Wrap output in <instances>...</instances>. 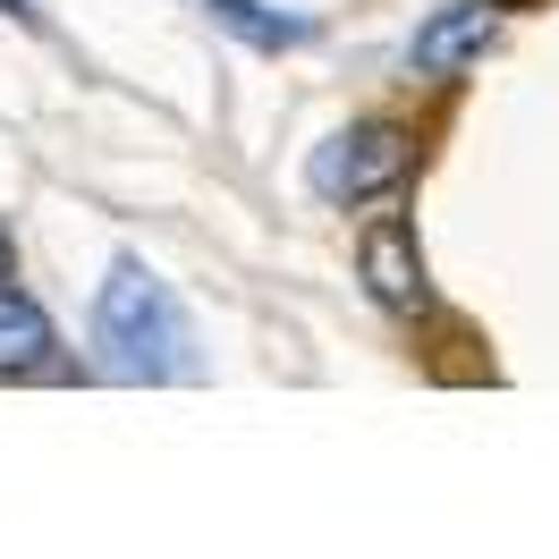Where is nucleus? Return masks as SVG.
I'll return each mask as SVG.
<instances>
[{
	"instance_id": "20e7f679",
	"label": "nucleus",
	"mask_w": 559,
	"mask_h": 559,
	"mask_svg": "<svg viewBox=\"0 0 559 559\" xmlns=\"http://www.w3.org/2000/svg\"><path fill=\"white\" fill-rule=\"evenodd\" d=\"M484 43H491V0L441 9L432 26H416V69L450 76V69H466V60H484Z\"/></svg>"
},
{
	"instance_id": "f03ea898",
	"label": "nucleus",
	"mask_w": 559,
	"mask_h": 559,
	"mask_svg": "<svg viewBox=\"0 0 559 559\" xmlns=\"http://www.w3.org/2000/svg\"><path fill=\"white\" fill-rule=\"evenodd\" d=\"M407 136L399 128H382V119H365V128H340L331 144H314V195L322 204H373V195H390L399 178H407Z\"/></svg>"
},
{
	"instance_id": "0eeeda50",
	"label": "nucleus",
	"mask_w": 559,
	"mask_h": 559,
	"mask_svg": "<svg viewBox=\"0 0 559 559\" xmlns=\"http://www.w3.org/2000/svg\"><path fill=\"white\" fill-rule=\"evenodd\" d=\"M491 9H525V0H491Z\"/></svg>"
},
{
	"instance_id": "39448f33",
	"label": "nucleus",
	"mask_w": 559,
	"mask_h": 559,
	"mask_svg": "<svg viewBox=\"0 0 559 559\" xmlns=\"http://www.w3.org/2000/svg\"><path fill=\"white\" fill-rule=\"evenodd\" d=\"M43 356H51V322H43L35 297H17V288H0V373H35Z\"/></svg>"
},
{
	"instance_id": "7ed1b4c3",
	"label": "nucleus",
	"mask_w": 559,
	"mask_h": 559,
	"mask_svg": "<svg viewBox=\"0 0 559 559\" xmlns=\"http://www.w3.org/2000/svg\"><path fill=\"white\" fill-rule=\"evenodd\" d=\"M365 280H373V297L382 306H424V254H416V229L407 221H373L365 229Z\"/></svg>"
},
{
	"instance_id": "6e6552de",
	"label": "nucleus",
	"mask_w": 559,
	"mask_h": 559,
	"mask_svg": "<svg viewBox=\"0 0 559 559\" xmlns=\"http://www.w3.org/2000/svg\"><path fill=\"white\" fill-rule=\"evenodd\" d=\"M9 9H17V17H26V0H9Z\"/></svg>"
},
{
	"instance_id": "423d86ee",
	"label": "nucleus",
	"mask_w": 559,
	"mask_h": 559,
	"mask_svg": "<svg viewBox=\"0 0 559 559\" xmlns=\"http://www.w3.org/2000/svg\"><path fill=\"white\" fill-rule=\"evenodd\" d=\"M212 17L229 26V35H246V43H263V51H280V43H306L314 26L306 17H272L263 0H212Z\"/></svg>"
},
{
	"instance_id": "f257e3e1",
	"label": "nucleus",
	"mask_w": 559,
	"mask_h": 559,
	"mask_svg": "<svg viewBox=\"0 0 559 559\" xmlns=\"http://www.w3.org/2000/svg\"><path fill=\"white\" fill-rule=\"evenodd\" d=\"M94 356H103V373H119V382H195L204 373L170 280L153 272V263H136V254L110 263L103 297H94Z\"/></svg>"
}]
</instances>
